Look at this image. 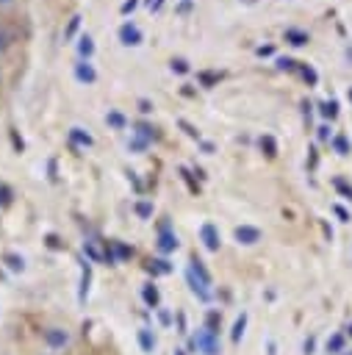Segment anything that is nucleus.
I'll return each instance as SVG.
<instances>
[{"label":"nucleus","instance_id":"f257e3e1","mask_svg":"<svg viewBox=\"0 0 352 355\" xmlns=\"http://www.w3.org/2000/svg\"><path fill=\"white\" fill-rule=\"evenodd\" d=\"M189 350L192 352H200V355H222V341L219 336H214L211 330L205 327H197L189 339Z\"/></svg>","mask_w":352,"mask_h":355},{"label":"nucleus","instance_id":"f03ea898","mask_svg":"<svg viewBox=\"0 0 352 355\" xmlns=\"http://www.w3.org/2000/svg\"><path fill=\"white\" fill-rule=\"evenodd\" d=\"M155 247H158L161 255H169V252H175L180 247V239L178 233H175L172 228H169V222L161 225V230H158V242H155Z\"/></svg>","mask_w":352,"mask_h":355},{"label":"nucleus","instance_id":"7ed1b4c3","mask_svg":"<svg viewBox=\"0 0 352 355\" xmlns=\"http://www.w3.org/2000/svg\"><path fill=\"white\" fill-rule=\"evenodd\" d=\"M200 242L208 252H219L222 247V239H219V230H216L214 222H202L200 225Z\"/></svg>","mask_w":352,"mask_h":355},{"label":"nucleus","instance_id":"20e7f679","mask_svg":"<svg viewBox=\"0 0 352 355\" xmlns=\"http://www.w3.org/2000/svg\"><path fill=\"white\" fill-rule=\"evenodd\" d=\"M45 344L50 347V350H64V347L70 344V330H67V327H58V325L47 327L45 330Z\"/></svg>","mask_w":352,"mask_h":355},{"label":"nucleus","instance_id":"39448f33","mask_svg":"<svg viewBox=\"0 0 352 355\" xmlns=\"http://www.w3.org/2000/svg\"><path fill=\"white\" fill-rule=\"evenodd\" d=\"M119 42L128 45V47H139L144 42V33H141V28L136 23H122L119 25Z\"/></svg>","mask_w":352,"mask_h":355},{"label":"nucleus","instance_id":"423d86ee","mask_svg":"<svg viewBox=\"0 0 352 355\" xmlns=\"http://www.w3.org/2000/svg\"><path fill=\"white\" fill-rule=\"evenodd\" d=\"M233 239L239 244H244V247H253V244H258L263 239V233L258 228H253V225H239V228L233 230Z\"/></svg>","mask_w":352,"mask_h":355},{"label":"nucleus","instance_id":"0eeeda50","mask_svg":"<svg viewBox=\"0 0 352 355\" xmlns=\"http://www.w3.org/2000/svg\"><path fill=\"white\" fill-rule=\"evenodd\" d=\"M186 283H189V289H192V294L200 300V303H211L214 300V289H208V286H202L197 278L192 275V272H186Z\"/></svg>","mask_w":352,"mask_h":355},{"label":"nucleus","instance_id":"6e6552de","mask_svg":"<svg viewBox=\"0 0 352 355\" xmlns=\"http://www.w3.org/2000/svg\"><path fill=\"white\" fill-rule=\"evenodd\" d=\"M89 286H92V264L80 261V286H78V303L84 305L89 297Z\"/></svg>","mask_w":352,"mask_h":355},{"label":"nucleus","instance_id":"1a4fd4ad","mask_svg":"<svg viewBox=\"0 0 352 355\" xmlns=\"http://www.w3.org/2000/svg\"><path fill=\"white\" fill-rule=\"evenodd\" d=\"M189 272H192V275L197 278V281H200L202 286H208V289H211V286H214V278H211V272L205 269V264H202L197 255H192V261H189Z\"/></svg>","mask_w":352,"mask_h":355},{"label":"nucleus","instance_id":"9d476101","mask_svg":"<svg viewBox=\"0 0 352 355\" xmlns=\"http://www.w3.org/2000/svg\"><path fill=\"white\" fill-rule=\"evenodd\" d=\"M75 78H78V84H86V86H92L94 81H97V70L89 64V61H75Z\"/></svg>","mask_w":352,"mask_h":355},{"label":"nucleus","instance_id":"9b49d317","mask_svg":"<svg viewBox=\"0 0 352 355\" xmlns=\"http://www.w3.org/2000/svg\"><path fill=\"white\" fill-rule=\"evenodd\" d=\"M136 339H139L141 352H147V355H153V352H155V347H158V339H155V333L150 330V327H139Z\"/></svg>","mask_w":352,"mask_h":355},{"label":"nucleus","instance_id":"f8f14e48","mask_svg":"<svg viewBox=\"0 0 352 355\" xmlns=\"http://www.w3.org/2000/svg\"><path fill=\"white\" fill-rule=\"evenodd\" d=\"M141 300H144V305H147V308L158 311V308H161V291H158V286L144 283V286H141Z\"/></svg>","mask_w":352,"mask_h":355},{"label":"nucleus","instance_id":"ddd939ff","mask_svg":"<svg viewBox=\"0 0 352 355\" xmlns=\"http://www.w3.org/2000/svg\"><path fill=\"white\" fill-rule=\"evenodd\" d=\"M70 142H72L75 147H92V145H94L92 133L84 131V128H70Z\"/></svg>","mask_w":352,"mask_h":355},{"label":"nucleus","instance_id":"4468645a","mask_svg":"<svg viewBox=\"0 0 352 355\" xmlns=\"http://www.w3.org/2000/svg\"><path fill=\"white\" fill-rule=\"evenodd\" d=\"M175 266L167 261V258H153L150 264H147V272H150L153 278H158V275H169V272H172Z\"/></svg>","mask_w":352,"mask_h":355},{"label":"nucleus","instance_id":"2eb2a0df","mask_svg":"<svg viewBox=\"0 0 352 355\" xmlns=\"http://www.w3.org/2000/svg\"><path fill=\"white\" fill-rule=\"evenodd\" d=\"M106 122H108V128H114V131H125V128H128L125 114H122V111H117V108H108Z\"/></svg>","mask_w":352,"mask_h":355},{"label":"nucleus","instance_id":"dca6fc26","mask_svg":"<svg viewBox=\"0 0 352 355\" xmlns=\"http://www.w3.org/2000/svg\"><path fill=\"white\" fill-rule=\"evenodd\" d=\"M244 330H247V313L241 311L239 317H236V322H233V330H230V341H233V344H241Z\"/></svg>","mask_w":352,"mask_h":355},{"label":"nucleus","instance_id":"f3484780","mask_svg":"<svg viewBox=\"0 0 352 355\" xmlns=\"http://www.w3.org/2000/svg\"><path fill=\"white\" fill-rule=\"evenodd\" d=\"M78 53H80V58H84V61H89L94 56V39L89 36V33H84V36L78 39Z\"/></svg>","mask_w":352,"mask_h":355},{"label":"nucleus","instance_id":"a211bd4d","mask_svg":"<svg viewBox=\"0 0 352 355\" xmlns=\"http://www.w3.org/2000/svg\"><path fill=\"white\" fill-rule=\"evenodd\" d=\"M202 327H205V330H211L214 336H219V327H222V313H219V311H208V313H205V325H202Z\"/></svg>","mask_w":352,"mask_h":355},{"label":"nucleus","instance_id":"6ab92c4d","mask_svg":"<svg viewBox=\"0 0 352 355\" xmlns=\"http://www.w3.org/2000/svg\"><path fill=\"white\" fill-rule=\"evenodd\" d=\"M3 264L9 266L11 272H23V269H25L23 255H17V252H3Z\"/></svg>","mask_w":352,"mask_h":355},{"label":"nucleus","instance_id":"aec40b11","mask_svg":"<svg viewBox=\"0 0 352 355\" xmlns=\"http://www.w3.org/2000/svg\"><path fill=\"white\" fill-rule=\"evenodd\" d=\"M111 247H114V258H117V261H128V258H133V250L128 247V244H122V242H111Z\"/></svg>","mask_w":352,"mask_h":355},{"label":"nucleus","instance_id":"412c9836","mask_svg":"<svg viewBox=\"0 0 352 355\" xmlns=\"http://www.w3.org/2000/svg\"><path fill=\"white\" fill-rule=\"evenodd\" d=\"M133 208H136V216H139V220H153V203H150V200H139Z\"/></svg>","mask_w":352,"mask_h":355},{"label":"nucleus","instance_id":"4be33fe9","mask_svg":"<svg viewBox=\"0 0 352 355\" xmlns=\"http://www.w3.org/2000/svg\"><path fill=\"white\" fill-rule=\"evenodd\" d=\"M133 136H139V139H144V142H153L155 139V128H150V125H136Z\"/></svg>","mask_w":352,"mask_h":355},{"label":"nucleus","instance_id":"5701e85b","mask_svg":"<svg viewBox=\"0 0 352 355\" xmlns=\"http://www.w3.org/2000/svg\"><path fill=\"white\" fill-rule=\"evenodd\" d=\"M78 28H80V14H75V17L70 19V25H67V31H64V39H67V42H70V39L78 33Z\"/></svg>","mask_w":352,"mask_h":355},{"label":"nucleus","instance_id":"b1692460","mask_svg":"<svg viewBox=\"0 0 352 355\" xmlns=\"http://www.w3.org/2000/svg\"><path fill=\"white\" fill-rule=\"evenodd\" d=\"M84 252H86V258H92V261H106V258H103V252H100L97 247H94L92 242H86V244H84Z\"/></svg>","mask_w":352,"mask_h":355},{"label":"nucleus","instance_id":"393cba45","mask_svg":"<svg viewBox=\"0 0 352 355\" xmlns=\"http://www.w3.org/2000/svg\"><path fill=\"white\" fill-rule=\"evenodd\" d=\"M147 145H150V142H144V139H139V136H133V139L128 142V150H131V153H141V150H147Z\"/></svg>","mask_w":352,"mask_h":355},{"label":"nucleus","instance_id":"a878e982","mask_svg":"<svg viewBox=\"0 0 352 355\" xmlns=\"http://www.w3.org/2000/svg\"><path fill=\"white\" fill-rule=\"evenodd\" d=\"M341 347H344V336H333L327 341V352H333V355L341 352Z\"/></svg>","mask_w":352,"mask_h":355},{"label":"nucleus","instance_id":"bb28decb","mask_svg":"<svg viewBox=\"0 0 352 355\" xmlns=\"http://www.w3.org/2000/svg\"><path fill=\"white\" fill-rule=\"evenodd\" d=\"M172 72L186 75V72H189V61H186V58H172Z\"/></svg>","mask_w":352,"mask_h":355},{"label":"nucleus","instance_id":"cd10ccee","mask_svg":"<svg viewBox=\"0 0 352 355\" xmlns=\"http://www.w3.org/2000/svg\"><path fill=\"white\" fill-rule=\"evenodd\" d=\"M155 313H158V322H161V325H164V327H169V325H172V322H175V317H172V311H167V308H158V311H155Z\"/></svg>","mask_w":352,"mask_h":355},{"label":"nucleus","instance_id":"c85d7f7f","mask_svg":"<svg viewBox=\"0 0 352 355\" xmlns=\"http://www.w3.org/2000/svg\"><path fill=\"white\" fill-rule=\"evenodd\" d=\"M261 150H266L269 159L275 155V142H272V136H263V139H261Z\"/></svg>","mask_w":352,"mask_h":355},{"label":"nucleus","instance_id":"c756f323","mask_svg":"<svg viewBox=\"0 0 352 355\" xmlns=\"http://www.w3.org/2000/svg\"><path fill=\"white\" fill-rule=\"evenodd\" d=\"M175 322H178V333H180V336H186V313L183 311H178V313H175Z\"/></svg>","mask_w":352,"mask_h":355},{"label":"nucleus","instance_id":"7c9ffc66","mask_svg":"<svg viewBox=\"0 0 352 355\" xmlns=\"http://www.w3.org/2000/svg\"><path fill=\"white\" fill-rule=\"evenodd\" d=\"M9 42H11V36H9V31L6 28H0V53L6 50V47H9Z\"/></svg>","mask_w":352,"mask_h":355},{"label":"nucleus","instance_id":"2f4dec72","mask_svg":"<svg viewBox=\"0 0 352 355\" xmlns=\"http://www.w3.org/2000/svg\"><path fill=\"white\" fill-rule=\"evenodd\" d=\"M286 36L291 39V45H305V36H302V33H297V31H288Z\"/></svg>","mask_w":352,"mask_h":355},{"label":"nucleus","instance_id":"473e14b6","mask_svg":"<svg viewBox=\"0 0 352 355\" xmlns=\"http://www.w3.org/2000/svg\"><path fill=\"white\" fill-rule=\"evenodd\" d=\"M136 6H139V0H125V3H122V9H119V11H122V14H131V11L136 9Z\"/></svg>","mask_w":352,"mask_h":355},{"label":"nucleus","instance_id":"72a5a7b5","mask_svg":"<svg viewBox=\"0 0 352 355\" xmlns=\"http://www.w3.org/2000/svg\"><path fill=\"white\" fill-rule=\"evenodd\" d=\"M0 203H3V206H9V203H11V192H9V189H0Z\"/></svg>","mask_w":352,"mask_h":355},{"label":"nucleus","instance_id":"f704fd0d","mask_svg":"<svg viewBox=\"0 0 352 355\" xmlns=\"http://www.w3.org/2000/svg\"><path fill=\"white\" fill-rule=\"evenodd\" d=\"M139 111L141 114H150L153 111V103H150V100H139Z\"/></svg>","mask_w":352,"mask_h":355},{"label":"nucleus","instance_id":"c9c22d12","mask_svg":"<svg viewBox=\"0 0 352 355\" xmlns=\"http://www.w3.org/2000/svg\"><path fill=\"white\" fill-rule=\"evenodd\" d=\"M180 125H183V128H186V133H189V136H192V139H200V133H197V131H194V128H192V125H189V122H186V120H180Z\"/></svg>","mask_w":352,"mask_h":355},{"label":"nucleus","instance_id":"e433bc0d","mask_svg":"<svg viewBox=\"0 0 352 355\" xmlns=\"http://www.w3.org/2000/svg\"><path fill=\"white\" fill-rule=\"evenodd\" d=\"M291 64H294L291 58H277V67H280V70H291Z\"/></svg>","mask_w":352,"mask_h":355},{"label":"nucleus","instance_id":"4c0bfd02","mask_svg":"<svg viewBox=\"0 0 352 355\" xmlns=\"http://www.w3.org/2000/svg\"><path fill=\"white\" fill-rule=\"evenodd\" d=\"M11 3H14V0H0V6H11Z\"/></svg>","mask_w":352,"mask_h":355},{"label":"nucleus","instance_id":"58836bf2","mask_svg":"<svg viewBox=\"0 0 352 355\" xmlns=\"http://www.w3.org/2000/svg\"><path fill=\"white\" fill-rule=\"evenodd\" d=\"M175 355H186V350H175Z\"/></svg>","mask_w":352,"mask_h":355},{"label":"nucleus","instance_id":"ea45409f","mask_svg":"<svg viewBox=\"0 0 352 355\" xmlns=\"http://www.w3.org/2000/svg\"><path fill=\"white\" fill-rule=\"evenodd\" d=\"M147 6H153V0H147Z\"/></svg>","mask_w":352,"mask_h":355},{"label":"nucleus","instance_id":"a19ab883","mask_svg":"<svg viewBox=\"0 0 352 355\" xmlns=\"http://www.w3.org/2000/svg\"><path fill=\"white\" fill-rule=\"evenodd\" d=\"M349 336H352V325H349Z\"/></svg>","mask_w":352,"mask_h":355}]
</instances>
